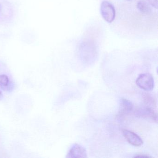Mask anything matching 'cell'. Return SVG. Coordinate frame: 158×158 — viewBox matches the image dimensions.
Masks as SVG:
<instances>
[{
  "mask_svg": "<svg viewBox=\"0 0 158 158\" xmlns=\"http://www.w3.org/2000/svg\"><path fill=\"white\" fill-rule=\"evenodd\" d=\"M85 149L77 144H75L69 150L66 158H87Z\"/></svg>",
  "mask_w": 158,
  "mask_h": 158,
  "instance_id": "4",
  "label": "cell"
},
{
  "mask_svg": "<svg viewBox=\"0 0 158 158\" xmlns=\"http://www.w3.org/2000/svg\"><path fill=\"white\" fill-rule=\"evenodd\" d=\"M127 1H130V0H127Z\"/></svg>",
  "mask_w": 158,
  "mask_h": 158,
  "instance_id": "13",
  "label": "cell"
},
{
  "mask_svg": "<svg viewBox=\"0 0 158 158\" xmlns=\"http://www.w3.org/2000/svg\"><path fill=\"white\" fill-rule=\"evenodd\" d=\"M133 103L127 99H121L118 116L121 117L128 114L133 111Z\"/></svg>",
  "mask_w": 158,
  "mask_h": 158,
  "instance_id": "5",
  "label": "cell"
},
{
  "mask_svg": "<svg viewBox=\"0 0 158 158\" xmlns=\"http://www.w3.org/2000/svg\"><path fill=\"white\" fill-rule=\"evenodd\" d=\"M9 77L6 75H0V86L5 87L9 84Z\"/></svg>",
  "mask_w": 158,
  "mask_h": 158,
  "instance_id": "8",
  "label": "cell"
},
{
  "mask_svg": "<svg viewBox=\"0 0 158 158\" xmlns=\"http://www.w3.org/2000/svg\"><path fill=\"white\" fill-rule=\"evenodd\" d=\"M2 97H3V96H2V93L1 91H0V100L2 98Z\"/></svg>",
  "mask_w": 158,
  "mask_h": 158,
  "instance_id": "11",
  "label": "cell"
},
{
  "mask_svg": "<svg viewBox=\"0 0 158 158\" xmlns=\"http://www.w3.org/2000/svg\"><path fill=\"white\" fill-rule=\"evenodd\" d=\"M150 5L155 9H158V0H148Z\"/></svg>",
  "mask_w": 158,
  "mask_h": 158,
  "instance_id": "9",
  "label": "cell"
},
{
  "mask_svg": "<svg viewBox=\"0 0 158 158\" xmlns=\"http://www.w3.org/2000/svg\"><path fill=\"white\" fill-rule=\"evenodd\" d=\"M137 114L139 116L143 118H147L152 119L154 122L157 123V114L153 109L149 107L139 109L138 110Z\"/></svg>",
  "mask_w": 158,
  "mask_h": 158,
  "instance_id": "6",
  "label": "cell"
},
{
  "mask_svg": "<svg viewBox=\"0 0 158 158\" xmlns=\"http://www.w3.org/2000/svg\"><path fill=\"white\" fill-rule=\"evenodd\" d=\"M101 13L102 18L108 23H111L115 18V11L114 6L111 2L104 1L102 2Z\"/></svg>",
  "mask_w": 158,
  "mask_h": 158,
  "instance_id": "1",
  "label": "cell"
},
{
  "mask_svg": "<svg viewBox=\"0 0 158 158\" xmlns=\"http://www.w3.org/2000/svg\"><path fill=\"white\" fill-rule=\"evenodd\" d=\"M137 85L146 91H151L154 88V79L149 73L141 74L136 80Z\"/></svg>",
  "mask_w": 158,
  "mask_h": 158,
  "instance_id": "2",
  "label": "cell"
},
{
  "mask_svg": "<svg viewBox=\"0 0 158 158\" xmlns=\"http://www.w3.org/2000/svg\"><path fill=\"white\" fill-rule=\"evenodd\" d=\"M137 7L143 13L148 14L151 11V9L149 5L144 2L140 1L138 2Z\"/></svg>",
  "mask_w": 158,
  "mask_h": 158,
  "instance_id": "7",
  "label": "cell"
},
{
  "mask_svg": "<svg viewBox=\"0 0 158 158\" xmlns=\"http://www.w3.org/2000/svg\"><path fill=\"white\" fill-rule=\"evenodd\" d=\"M134 157H140V158H151V156H148L144 154H138L135 155Z\"/></svg>",
  "mask_w": 158,
  "mask_h": 158,
  "instance_id": "10",
  "label": "cell"
},
{
  "mask_svg": "<svg viewBox=\"0 0 158 158\" xmlns=\"http://www.w3.org/2000/svg\"><path fill=\"white\" fill-rule=\"evenodd\" d=\"M123 132L124 136L131 145L135 147H140L143 144L140 137L134 132L126 129H124Z\"/></svg>",
  "mask_w": 158,
  "mask_h": 158,
  "instance_id": "3",
  "label": "cell"
},
{
  "mask_svg": "<svg viewBox=\"0 0 158 158\" xmlns=\"http://www.w3.org/2000/svg\"><path fill=\"white\" fill-rule=\"evenodd\" d=\"M2 10V7H1V5L0 4V13H1V11Z\"/></svg>",
  "mask_w": 158,
  "mask_h": 158,
  "instance_id": "12",
  "label": "cell"
}]
</instances>
